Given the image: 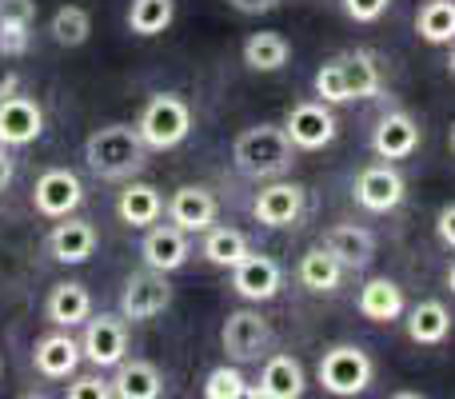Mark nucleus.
<instances>
[{
    "label": "nucleus",
    "mask_w": 455,
    "mask_h": 399,
    "mask_svg": "<svg viewBox=\"0 0 455 399\" xmlns=\"http://www.w3.org/2000/svg\"><path fill=\"white\" fill-rule=\"evenodd\" d=\"M312 88L323 104L376 100L384 92V72H379V60L368 48H355V52H339L328 64H320Z\"/></svg>",
    "instance_id": "obj_1"
},
{
    "label": "nucleus",
    "mask_w": 455,
    "mask_h": 399,
    "mask_svg": "<svg viewBox=\"0 0 455 399\" xmlns=\"http://www.w3.org/2000/svg\"><path fill=\"white\" fill-rule=\"evenodd\" d=\"M84 164L96 180H132L148 164V144L136 124H104L84 140Z\"/></svg>",
    "instance_id": "obj_2"
},
{
    "label": "nucleus",
    "mask_w": 455,
    "mask_h": 399,
    "mask_svg": "<svg viewBox=\"0 0 455 399\" xmlns=\"http://www.w3.org/2000/svg\"><path fill=\"white\" fill-rule=\"evenodd\" d=\"M232 160L243 176L251 180H272V176H283L296 160V144L288 140L283 124H256V128H243L232 144Z\"/></svg>",
    "instance_id": "obj_3"
},
{
    "label": "nucleus",
    "mask_w": 455,
    "mask_h": 399,
    "mask_svg": "<svg viewBox=\"0 0 455 399\" xmlns=\"http://www.w3.org/2000/svg\"><path fill=\"white\" fill-rule=\"evenodd\" d=\"M136 128H140L148 152H172L188 140L192 132V108L184 96L176 92H156L136 116Z\"/></svg>",
    "instance_id": "obj_4"
},
{
    "label": "nucleus",
    "mask_w": 455,
    "mask_h": 399,
    "mask_svg": "<svg viewBox=\"0 0 455 399\" xmlns=\"http://www.w3.org/2000/svg\"><path fill=\"white\" fill-rule=\"evenodd\" d=\"M315 379H320V387L328 395H339V399L360 395V392H368L371 379H376V360H371L360 344H336L320 355Z\"/></svg>",
    "instance_id": "obj_5"
},
{
    "label": "nucleus",
    "mask_w": 455,
    "mask_h": 399,
    "mask_svg": "<svg viewBox=\"0 0 455 399\" xmlns=\"http://www.w3.org/2000/svg\"><path fill=\"white\" fill-rule=\"evenodd\" d=\"M283 132L296 144V152H320L339 136V120H336V112H331V104L299 100V104H291L288 116H283Z\"/></svg>",
    "instance_id": "obj_6"
},
{
    "label": "nucleus",
    "mask_w": 455,
    "mask_h": 399,
    "mask_svg": "<svg viewBox=\"0 0 455 399\" xmlns=\"http://www.w3.org/2000/svg\"><path fill=\"white\" fill-rule=\"evenodd\" d=\"M80 352L92 368L112 371L128 355V320L124 315H88L84 336H80Z\"/></svg>",
    "instance_id": "obj_7"
},
{
    "label": "nucleus",
    "mask_w": 455,
    "mask_h": 399,
    "mask_svg": "<svg viewBox=\"0 0 455 399\" xmlns=\"http://www.w3.org/2000/svg\"><path fill=\"white\" fill-rule=\"evenodd\" d=\"M172 304V283H168V272H156V267H144V272L128 275L124 291H120V315L132 323L156 320L164 307Z\"/></svg>",
    "instance_id": "obj_8"
},
{
    "label": "nucleus",
    "mask_w": 455,
    "mask_h": 399,
    "mask_svg": "<svg viewBox=\"0 0 455 399\" xmlns=\"http://www.w3.org/2000/svg\"><path fill=\"white\" fill-rule=\"evenodd\" d=\"M355 203H360L363 211H376V216H384V211H395L408 196V180H403V172L392 164V160H384V164H368L360 176H355Z\"/></svg>",
    "instance_id": "obj_9"
},
{
    "label": "nucleus",
    "mask_w": 455,
    "mask_h": 399,
    "mask_svg": "<svg viewBox=\"0 0 455 399\" xmlns=\"http://www.w3.org/2000/svg\"><path fill=\"white\" fill-rule=\"evenodd\" d=\"M84 203V184L72 168H48L32 184V208L44 219H64Z\"/></svg>",
    "instance_id": "obj_10"
},
{
    "label": "nucleus",
    "mask_w": 455,
    "mask_h": 399,
    "mask_svg": "<svg viewBox=\"0 0 455 399\" xmlns=\"http://www.w3.org/2000/svg\"><path fill=\"white\" fill-rule=\"evenodd\" d=\"M220 344H224L228 360L251 363L267 352V344H272V328H267V320L256 312V307H240V312H232L224 320Z\"/></svg>",
    "instance_id": "obj_11"
},
{
    "label": "nucleus",
    "mask_w": 455,
    "mask_h": 399,
    "mask_svg": "<svg viewBox=\"0 0 455 399\" xmlns=\"http://www.w3.org/2000/svg\"><path fill=\"white\" fill-rule=\"evenodd\" d=\"M283 288V267L264 251H248L240 264L232 267V291L248 304H267Z\"/></svg>",
    "instance_id": "obj_12"
},
{
    "label": "nucleus",
    "mask_w": 455,
    "mask_h": 399,
    "mask_svg": "<svg viewBox=\"0 0 455 399\" xmlns=\"http://www.w3.org/2000/svg\"><path fill=\"white\" fill-rule=\"evenodd\" d=\"M304 208H307V192H304V184H296V180H275V184H267V188H259L256 200H251V216L264 227L299 224Z\"/></svg>",
    "instance_id": "obj_13"
},
{
    "label": "nucleus",
    "mask_w": 455,
    "mask_h": 399,
    "mask_svg": "<svg viewBox=\"0 0 455 399\" xmlns=\"http://www.w3.org/2000/svg\"><path fill=\"white\" fill-rule=\"evenodd\" d=\"M140 256H144V267H156V272H180L192 256V240H188L184 227L172 224V219H168V224H152V227H144Z\"/></svg>",
    "instance_id": "obj_14"
},
{
    "label": "nucleus",
    "mask_w": 455,
    "mask_h": 399,
    "mask_svg": "<svg viewBox=\"0 0 455 399\" xmlns=\"http://www.w3.org/2000/svg\"><path fill=\"white\" fill-rule=\"evenodd\" d=\"M416 148H419V124L411 112L392 108L376 120V128H371V152L379 160H392L395 164V160L416 156Z\"/></svg>",
    "instance_id": "obj_15"
},
{
    "label": "nucleus",
    "mask_w": 455,
    "mask_h": 399,
    "mask_svg": "<svg viewBox=\"0 0 455 399\" xmlns=\"http://www.w3.org/2000/svg\"><path fill=\"white\" fill-rule=\"evenodd\" d=\"M40 132H44V112L32 96L12 92L0 100V144L4 148H24V144L40 140Z\"/></svg>",
    "instance_id": "obj_16"
},
{
    "label": "nucleus",
    "mask_w": 455,
    "mask_h": 399,
    "mask_svg": "<svg viewBox=\"0 0 455 399\" xmlns=\"http://www.w3.org/2000/svg\"><path fill=\"white\" fill-rule=\"evenodd\" d=\"M80 363H84L80 339H72L68 331H48L32 347V368L44 379H72L80 371Z\"/></svg>",
    "instance_id": "obj_17"
},
{
    "label": "nucleus",
    "mask_w": 455,
    "mask_h": 399,
    "mask_svg": "<svg viewBox=\"0 0 455 399\" xmlns=\"http://www.w3.org/2000/svg\"><path fill=\"white\" fill-rule=\"evenodd\" d=\"M216 216H220V200H216L204 184H184V188H176L172 200H168V219H172L176 227H184L188 235L208 232V227L216 224Z\"/></svg>",
    "instance_id": "obj_18"
},
{
    "label": "nucleus",
    "mask_w": 455,
    "mask_h": 399,
    "mask_svg": "<svg viewBox=\"0 0 455 399\" xmlns=\"http://www.w3.org/2000/svg\"><path fill=\"white\" fill-rule=\"evenodd\" d=\"M307 387L304 363L288 352H275L264 360V371H259V384L251 387L256 399H299Z\"/></svg>",
    "instance_id": "obj_19"
},
{
    "label": "nucleus",
    "mask_w": 455,
    "mask_h": 399,
    "mask_svg": "<svg viewBox=\"0 0 455 399\" xmlns=\"http://www.w3.org/2000/svg\"><path fill=\"white\" fill-rule=\"evenodd\" d=\"M96 251V227L80 216H64L48 232V256L56 264H88Z\"/></svg>",
    "instance_id": "obj_20"
},
{
    "label": "nucleus",
    "mask_w": 455,
    "mask_h": 399,
    "mask_svg": "<svg viewBox=\"0 0 455 399\" xmlns=\"http://www.w3.org/2000/svg\"><path fill=\"white\" fill-rule=\"evenodd\" d=\"M355 307H360V315L371 323H395V320H403V312H408V299H403V288L395 280L376 275V280H368L360 288Z\"/></svg>",
    "instance_id": "obj_21"
},
{
    "label": "nucleus",
    "mask_w": 455,
    "mask_h": 399,
    "mask_svg": "<svg viewBox=\"0 0 455 399\" xmlns=\"http://www.w3.org/2000/svg\"><path fill=\"white\" fill-rule=\"evenodd\" d=\"M112 395L120 399H160L164 395V376L152 360H120L112 368Z\"/></svg>",
    "instance_id": "obj_22"
},
{
    "label": "nucleus",
    "mask_w": 455,
    "mask_h": 399,
    "mask_svg": "<svg viewBox=\"0 0 455 399\" xmlns=\"http://www.w3.org/2000/svg\"><path fill=\"white\" fill-rule=\"evenodd\" d=\"M408 339L411 344H419V347H440V344H448V336H451V312H448V304H440V299H419L416 307H408Z\"/></svg>",
    "instance_id": "obj_23"
},
{
    "label": "nucleus",
    "mask_w": 455,
    "mask_h": 399,
    "mask_svg": "<svg viewBox=\"0 0 455 399\" xmlns=\"http://www.w3.org/2000/svg\"><path fill=\"white\" fill-rule=\"evenodd\" d=\"M44 315L56 328H76V323H84L88 315H92V291L76 280L52 283V291H48V299H44Z\"/></svg>",
    "instance_id": "obj_24"
},
{
    "label": "nucleus",
    "mask_w": 455,
    "mask_h": 399,
    "mask_svg": "<svg viewBox=\"0 0 455 399\" xmlns=\"http://www.w3.org/2000/svg\"><path fill=\"white\" fill-rule=\"evenodd\" d=\"M344 275H347V267L339 264V259L331 256L323 243L307 248L304 256H299V264H296V280L304 283L307 291H315V296H331V291H339Z\"/></svg>",
    "instance_id": "obj_25"
},
{
    "label": "nucleus",
    "mask_w": 455,
    "mask_h": 399,
    "mask_svg": "<svg viewBox=\"0 0 455 399\" xmlns=\"http://www.w3.org/2000/svg\"><path fill=\"white\" fill-rule=\"evenodd\" d=\"M323 248H328L347 272H355V267H363L371 256H376V235H371L368 227L336 224V227L323 232Z\"/></svg>",
    "instance_id": "obj_26"
},
{
    "label": "nucleus",
    "mask_w": 455,
    "mask_h": 399,
    "mask_svg": "<svg viewBox=\"0 0 455 399\" xmlns=\"http://www.w3.org/2000/svg\"><path fill=\"white\" fill-rule=\"evenodd\" d=\"M160 211H164V196H160V188H152L144 180H128L116 200V216L128 227H152L160 219Z\"/></svg>",
    "instance_id": "obj_27"
},
{
    "label": "nucleus",
    "mask_w": 455,
    "mask_h": 399,
    "mask_svg": "<svg viewBox=\"0 0 455 399\" xmlns=\"http://www.w3.org/2000/svg\"><path fill=\"white\" fill-rule=\"evenodd\" d=\"M291 60V44L283 32H251L243 40V64L251 72H280Z\"/></svg>",
    "instance_id": "obj_28"
},
{
    "label": "nucleus",
    "mask_w": 455,
    "mask_h": 399,
    "mask_svg": "<svg viewBox=\"0 0 455 399\" xmlns=\"http://www.w3.org/2000/svg\"><path fill=\"white\" fill-rule=\"evenodd\" d=\"M248 251H251L248 235L235 232V227H220V224L208 227V232H204V243H200V256H204L212 267H228V272H232V267L240 264Z\"/></svg>",
    "instance_id": "obj_29"
},
{
    "label": "nucleus",
    "mask_w": 455,
    "mask_h": 399,
    "mask_svg": "<svg viewBox=\"0 0 455 399\" xmlns=\"http://www.w3.org/2000/svg\"><path fill=\"white\" fill-rule=\"evenodd\" d=\"M416 32L427 44H455V0H424L416 12Z\"/></svg>",
    "instance_id": "obj_30"
},
{
    "label": "nucleus",
    "mask_w": 455,
    "mask_h": 399,
    "mask_svg": "<svg viewBox=\"0 0 455 399\" xmlns=\"http://www.w3.org/2000/svg\"><path fill=\"white\" fill-rule=\"evenodd\" d=\"M48 36H52L60 48L88 44V36H92V16H88V8H80V4L56 8L52 20H48Z\"/></svg>",
    "instance_id": "obj_31"
},
{
    "label": "nucleus",
    "mask_w": 455,
    "mask_h": 399,
    "mask_svg": "<svg viewBox=\"0 0 455 399\" xmlns=\"http://www.w3.org/2000/svg\"><path fill=\"white\" fill-rule=\"evenodd\" d=\"M176 20V0H132L128 4V28L136 36H160Z\"/></svg>",
    "instance_id": "obj_32"
},
{
    "label": "nucleus",
    "mask_w": 455,
    "mask_h": 399,
    "mask_svg": "<svg viewBox=\"0 0 455 399\" xmlns=\"http://www.w3.org/2000/svg\"><path fill=\"white\" fill-rule=\"evenodd\" d=\"M204 395L208 399H243V395H251V387H248V376H243L240 368L220 363V368H212L204 376Z\"/></svg>",
    "instance_id": "obj_33"
},
{
    "label": "nucleus",
    "mask_w": 455,
    "mask_h": 399,
    "mask_svg": "<svg viewBox=\"0 0 455 399\" xmlns=\"http://www.w3.org/2000/svg\"><path fill=\"white\" fill-rule=\"evenodd\" d=\"M64 392H68L72 399H108L112 395V379L96 368V371H88V376H72Z\"/></svg>",
    "instance_id": "obj_34"
},
{
    "label": "nucleus",
    "mask_w": 455,
    "mask_h": 399,
    "mask_svg": "<svg viewBox=\"0 0 455 399\" xmlns=\"http://www.w3.org/2000/svg\"><path fill=\"white\" fill-rule=\"evenodd\" d=\"M32 44V28H20V24H0V56L8 60H20Z\"/></svg>",
    "instance_id": "obj_35"
},
{
    "label": "nucleus",
    "mask_w": 455,
    "mask_h": 399,
    "mask_svg": "<svg viewBox=\"0 0 455 399\" xmlns=\"http://www.w3.org/2000/svg\"><path fill=\"white\" fill-rule=\"evenodd\" d=\"M0 24L32 28L36 24V0H0Z\"/></svg>",
    "instance_id": "obj_36"
},
{
    "label": "nucleus",
    "mask_w": 455,
    "mask_h": 399,
    "mask_svg": "<svg viewBox=\"0 0 455 399\" xmlns=\"http://www.w3.org/2000/svg\"><path fill=\"white\" fill-rule=\"evenodd\" d=\"M387 8H392V0H344L347 20H355V24H376Z\"/></svg>",
    "instance_id": "obj_37"
},
{
    "label": "nucleus",
    "mask_w": 455,
    "mask_h": 399,
    "mask_svg": "<svg viewBox=\"0 0 455 399\" xmlns=\"http://www.w3.org/2000/svg\"><path fill=\"white\" fill-rule=\"evenodd\" d=\"M435 235H440L448 248H455V203H443L440 216H435Z\"/></svg>",
    "instance_id": "obj_38"
},
{
    "label": "nucleus",
    "mask_w": 455,
    "mask_h": 399,
    "mask_svg": "<svg viewBox=\"0 0 455 399\" xmlns=\"http://www.w3.org/2000/svg\"><path fill=\"white\" fill-rule=\"evenodd\" d=\"M228 4H232L235 12H243V16H259V12H272L280 0H228Z\"/></svg>",
    "instance_id": "obj_39"
},
{
    "label": "nucleus",
    "mask_w": 455,
    "mask_h": 399,
    "mask_svg": "<svg viewBox=\"0 0 455 399\" xmlns=\"http://www.w3.org/2000/svg\"><path fill=\"white\" fill-rule=\"evenodd\" d=\"M12 176H16V160L8 156V148L0 144V192H4L8 184H12Z\"/></svg>",
    "instance_id": "obj_40"
},
{
    "label": "nucleus",
    "mask_w": 455,
    "mask_h": 399,
    "mask_svg": "<svg viewBox=\"0 0 455 399\" xmlns=\"http://www.w3.org/2000/svg\"><path fill=\"white\" fill-rule=\"evenodd\" d=\"M16 88H20V80H16V72H4V76H0V100H4V96H12Z\"/></svg>",
    "instance_id": "obj_41"
},
{
    "label": "nucleus",
    "mask_w": 455,
    "mask_h": 399,
    "mask_svg": "<svg viewBox=\"0 0 455 399\" xmlns=\"http://www.w3.org/2000/svg\"><path fill=\"white\" fill-rule=\"evenodd\" d=\"M448 288H451V296H455V264L448 267Z\"/></svg>",
    "instance_id": "obj_42"
},
{
    "label": "nucleus",
    "mask_w": 455,
    "mask_h": 399,
    "mask_svg": "<svg viewBox=\"0 0 455 399\" xmlns=\"http://www.w3.org/2000/svg\"><path fill=\"white\" fill-rule=\"evenodd\" d=\"M448 148L455 152V124H451V132H448Z\"/></svg>",
    "instance_id": "obj_43"
},
{
    "label": "nucleus",
    "mask_w": 455,
    "mask_h": 399,
    "mask_svg": "<svg viewBox=\"0 0 455 399\" xmlns=\"http://www.w3.org/2000/svg\"><path fill=\"white\" fill-rule=\"evenodd\" d=\"M448 68H451V76H455V48H451V56H448Z\"/></svg>",
    "instance_id": "obj_44"
}]
</instances>
